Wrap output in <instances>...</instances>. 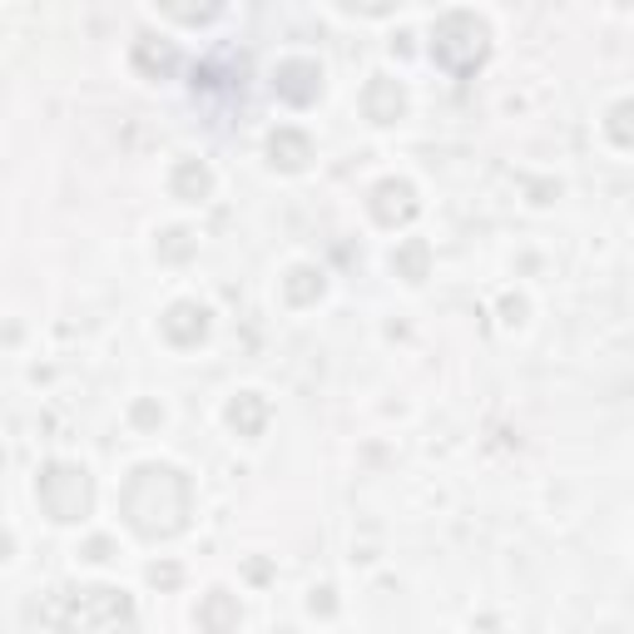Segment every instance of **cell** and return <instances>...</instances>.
<instances>
[{"mask_svg": "<svg viewBox=\"0 0 634 634\" xmlns=\"http://www.w3.org/2000/svg\"><path fill=\"white\" fill-rule=\"evenodd\" d=\"M124 515L139 535H174L188 521V481L174 466H139L124 485Z\"/></svg>", "mask_w": 634, "mask_h": 634, "instance_id": "cell-1", "label": "cell"}, {"mask_svg": "<svg viewBox=\"0 0 634 634\" xmlns=\"http://www.w3.org/2000/svg\"><path fill=\"white\" fill-rule=\"evenodd\" d=\"M273 85H277V95L293 99V105H313L317 89H323V75H317L313 59H287V65L277 69Z\"/></svg>", "mask_w": 634, "mask_h": 634, "instance_id": "cell-5", "label": "cell"}, {"mask_svg": "<svg viewBox=\"0 0 634 634\" xmlns=\"http://www.w3.org/2000/svg\"><path fill=\"white\" fill-rule=\"evenodd\" d=\"M402 109H406V95L396 79H372V85H367V114H372L376 124H392Z\"/></svg>", "mask_w": 634, "mask_h": 634, "instance_id": "cell-8", "label": "cell"}, {"mask_svg": "<svg viewBox=\"0 0 634 634\" xmlns=\"http://www.w3.org/2000/svg\"><path fill=\"white\" fill-rule=\"evenodd\" d=\"M263 416H267V406L258 402L253 392H243L233 406H228V422H233V431H243V436H253L258 426H263Z\"/></svg>", "mask_w": 634, "mask_h": 634, "instance_id": "cell-11", "label": "cell"}, {"mask_svg": "<svg viewBox=\"0 0 634 634\" xmlns=\"http://www.w3.org/2000/svg\"><path fill=\"white\" fill-rule=\"evenodd\" d=\"M40 505L55 521H79L89 511V476L79 466H50L40 476Z\"/></svg>", "mask_w": 634, "mask_h": 634, "instance_id": "cell-4", "label": "cell"}, {"mask_svg": "<svg viewBox=\"0 0 634 634\" xmlns=\"http://www.w3.org/2000/svg\"><path fill=\"white\" fill-rule=\"evenodd\" d=\"M198 620H204V630L223 634V630H233V624H238V604L228 600L223 590H214V594L204 600V610H198Z\"/></svg>", "mask_w": 634, "mask_h": 634, "instance_id": "cell-10", "label": "cell"}, {"mask_svg": "<svg viewBox=\"0 0 634 634\" xmlns=\"http://www.w3.org/2000/svg\"><path fill=\"white\" fill-rule=\"evenodd\" d=\"M208 184H214V178H208V168L194 164V158L174 168V194L184 198V204H198V198H208Z\"/></svg>", "mask_w": 634, "mask_h": 634, "instance_id": "cell-9", "label": "cell"}, {"mask_svg": "<svg viewBox=\"0 0 634 634\" xmlns=\"http://www.w3.org/2000/svg\"><path fill=\"white\" fill-rule=\"evenodd\" d=\"M372 214H376V223H386V228L406 223V218L416 214V194H412V184H396V178L376 184V194H372Z\"/></svg>", "mask_w": 634, "mask_h": 634, "instance_id": "cell-6", "label": "cell"}, {"mask_svg": "<svg viewBox=\"0 0 634 634\" xmlns=\"http://www.w3.org/2000/svg\"><path fill=\"white\" fill-rule=\"evenodd\" d=\"M456 50H466V65H481L485 59V25L476 15H466V10H451V15L436 25V45H431V55H436V65H446L456 75Z\"/></svg>", "mask_w": 634, "mask_h": 634, "instance_id": "cell-3", "label": "cell"}, {"mask_svg": "<svg viewBox=\"0 0 634 634\" xmlns=\"http://www.w3.org/2000/svg\"><path fill=\"white\" fill-rule=\"evenodd\" d=\"M287 297H293V303H307V297H317L323 293V277L313 273V267H297V273H287Z\"/></svg>", "mask_w": 634, "mask_h": 634, "instance_id": "cell-15", "label": "cell"}, {"mask_svg": "<svg viewBox=\"0 0 634 634\" xmlns=\"http://www.w3.org/2000/svg\"><path fill=\"white\" fill-rule=\"evenodd\" d=\"M204 332H208V313L198 303H174V307H168V317H164L168 342L194 347V342H204Z\"/></svg>", "mask_w": 634, "mask_h": 634, "instance_id": "cell-7", "label": "cell"}, {"mask_svg": "<svg viewBox=\"0 0 634 634\" xmlns=\"http://www.w3.org/2000/svg\"><path fill=\"white\" fill-rule=\"evenodd\" d=\"M610 139H614V144H624V149L634 144V99H624V105L610 109Z\"/></svg>", "mask_w": 634, "mask_h": 634, "instance_id": "cell-14", "label": "cell"}, {"mask_svg": "<svg viewBox=\"0 0 634 634\" xmlns=\"http://www.w3.org/2000/svg\"><path fill=\"white\" fill-rule=\"evenodd\" d=\"M273 164H283V168H303L307 164V139L303 134H293V129H283V134H273Z\"/></svg>", "mask_w": 634, "mask_h": 634, "instance_id": "cell-12", "label": "cell"}, {"mask_svg": "<svg viewBox=\"0 0 634 634\" xmlns=\"http://www.w3.org/2000/svg\"><path fill=\"white\" fill-rule=\"evenodd\" d=\"M65 634H134V610L119 590H79L69 600V614H65Z\"/></svg>", "mask_w": 634, "mask_h": 634, "instance_id": "cell-2", "label": "cell"}, {"mask_svg": "<svg viewBox=\"0 0 634 634\" xmlns=\"http://www.w3.org/2000/svg\"><path fill=\"white\" fill-rule=\"evenodd\" d=\"M392 267L402 277H412V283H422V277H426V243H406L402 253L392 258Z\"/></svg>", "mask_w": 634, "mask_h": 634, "instance_id": "cell-13", "label": "cell"}]
</instances>
